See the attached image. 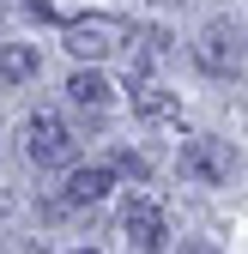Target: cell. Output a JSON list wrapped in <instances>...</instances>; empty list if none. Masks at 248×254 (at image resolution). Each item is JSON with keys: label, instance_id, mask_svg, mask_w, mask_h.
I'll use <instances>...</instances> for the list:
<instances>
[{"label": "cell", "instance_id": "cell-1", "mask_svg": "<svg viewBox=\"0 0 248 254\" xmlns=\"http://www.w3.org/2000/svg\"><path fill=\"white\" fill-rule=\"evenodd\" d=\"M194 61H200L212 79H236L248 67V30L236 18H212L200 30V43H194Z\"/></svg>", "mask_w": 248, "mask_h": 254}, {"label": "cell", "instance_id": "cell-2", "mask_svg": "<svg viewBox=\"0 0 248 254\" xmlns=\"http://www.w3.org/2000/svg\"><path fill=\"white\" fill-rule=\"evenodd\" d=\"M61 37H67V49L79 61H109L133 30H127V18H115V12H85V18H67Z\"/></svg>", "mask_w": 248, "mask_h": 254}, {"label": "cell", "instance_id": "cell-3", "mask_svg": "<svg viewBox=\"0 0 248 254\" xmlns=\"http://www.w3.org/2000/svg\"><path fill=\"white\" fill-rule=\"evenodd\" d=\"M24 151H30V164L37 170H55V164H73V151H79V133L61 115H30L24 121Z\"/></svg>", "mask_w": 248, "mask_h": 254}, {"label": "cell", "instance_id": "cell-4", "mask_svg": "<svg viewBox=\"0 0 248 254\" xmlns=\"http://www.w3.org/2000/svg\"><path fill=\"white\" fill-rule=\"evenodd\" d=\"M230 170H236V151L224 139H206V133L182 139V176H194V182H230Z\"/></svg>", "mask_w": 248, "mask_h": 254}, {"label": "cell", "instance_id": "cell-5", "mask_svg": "<svg viewBox=\"0 0 248 254\" xmlns=\"http://www.w3.org/2000/svg\"><path fill=\"white\" fill-rule=\"evenodd\" d=\"M121 224H127V248H133V254H158V248L170 242V218H164L158 200H133Z\"/></svg>", "mask_w": 248, "mask_h": 254}, {"label": "cell", "instance_id": "cell-6", "mask_svg": "<svg viewBox=\"0 0 248 254\" xmlns=\"http://www.w3.org/2000/svg\"><path fill=\"white\" fill-rule=\"evenodd\" d=\"M127 97H133V115H145V121L176 115V97H170L158 79H145V73H133V79H127Z\"/></svg>", "mask_w": 248, "mask_h": 254}, {"label": "cell", "instance_id": "cell-7", "mask_svg": "<svg viewBox=\"0 0 248 254\" xmlns=\"http://www.w3.org/2000/svg\"><path fill=\"white\" fill-rule=\"evenodd\" d=\"M67 97H73L79 109H103V103L115 97V85H109L103 73H91V67H79V73L67 79Z\"/></svg>", "mask_w": 248, "mask_h": 254}, {"label": "cell", "instance_id": "cell-8", "mask_svg": "<svg viewBox=\"0 0 248 254\" xmlns=\"http://www.w3.org/2000/svg\"><path fill=\"white\" fill-rule=\"evenodd\" d=\"M109 188H115V170H73V182H67V200L73 206H97L103 194H109Z\"/></svg>", "mask_w": 248, "mask_h": 254}, {"label": "cell", "instance_id": "cell-9", "mask_svg": "<svg viewBox=\"0 0 248 254\" xmlns=\"http://www.w3.org/2000/svg\"><path fill=\"white\" fill-rule=\"evenodd\" d=\"M37 79V49L30 43H0V85H24Z\"/></svg>", "mask_w": 248, "mask_h": 254}, {"label": "cell", "instance_id": "cell-10", "mask_svg": "<svg viewBox=\"0 0 248 254\" xmlns=\"http://www.w3.org/2000/svg\"><path fill=\"white\" fill-rule=\"evenodd\" d=\"M109 170H115V176H145V157H139V151H115Z\"/></svg>", "mask_w": 248, "mask_h": 254}, {"label": "cell", "instance_id": "cell-11", "mask_svg": "<svg viewBox=\"0 0 248 254\" xmlns=\"http://www.w3.org/2000/svg\"><path fill=\"white\" fill-rule=\"evenodd\" d=\"M24 12L37 18V24H49V18H55V6H49V0H24Z\"/></svg>", "mask_w": 248, "mask_h": 254}, {"label": "cell", "instance_id": "cell-12", "mask_svg": "<svg viewBox=\"0 0 248 254\" xmlns=\"http://www.w3.org/2000/svg\"><path fill=\"white\" fill-rule=\"evenodd\" d=\"M158 6H176V0H158Z\"/></svg>", "mask_w": 248, "mask_h": 254}, {"label": "cell", "instance_id": "cell-13", "mask_svg": "<svg viewBox=\"0 0 248 254\" xmlns=\"http://www.w3.org/2000/svg\"><path fill=\"white\" fill-rule=\"evenodd\" d=\"M79 254H97V248H79Z\"/></svg>", "mask_w": 248, "mask_h": 254}, {"label": "cell", "instance_id": "cell-14", "mask_svg": "<svg viewBox=\"0 0 248 254\" xmlns=\"http://www.w3.org/2000/svg\"><path fill=\"white\" fill-rule=\"evenodd\" d=\"M194 254H212V248H194Z\"/></svg>", "mask_w": 248, "mask_h": 254}]
</instances>
